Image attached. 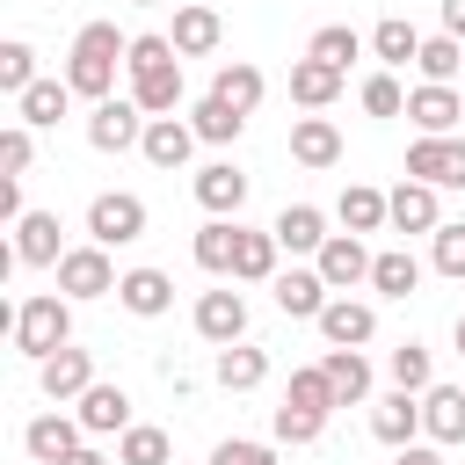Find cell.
<instances>
[{
  "label": "cell",
  "instance_id": "1",
  "mask_svg": "<svg viewBox=\"0 0 465 465\" xmlns=\"http://www.w3.org/2000/svg\"><path fill=\"white\" fill-rule=\"evenodd\" d=\"M124 58H131V36H124L116 22H87V29L73 36V51H65V80H73V94H80V102H109Z\"/></svg>",
  "mask_w": 465,
  "mask_h": 465
},
{
  "label": "cell",
  "instance_id": "2",
  "mask_svg": "<svg viewBox=\"0 0 465 465\" xmlns=\"http://www.w3.org/2000/svg\"><path fill=\"white\" fill-rule=\"evenodd\" d=\"M65 341H73V298H65V291H36V298L15 305V349H22L29 363L58 356Z\"/></svg>",
  "mask_w": 465,
  "mask_h": 465
},
{
  "label": "cell",
  "instance_id": "3",
  "mask_svg": "<svg viewBox=\"0 0 465 465\" xmlns=\"http://www.w3.org/2000/svg\"><path fill=\"white\" fill-rule=\"evenodd\" d=\"M87 240H102V247H131V240H145V196H131V189H102V196L87 203Z\"/></svg>",
  "mask_w": 465,
  "mask_h": 465
},
{
  "label": "cell",
  "instance_id": "4",
  "mask_svg": "<svg viewBox=\"0 0 465 465\" xmlns=\"http://www.w3.org/2000/svg\"><path fill=\"white\" fill-rule=\"evenodd\" d=\"M116 262H109V247L102 240H87V247H65V262H58V291L80 305V298H116Z\"/></svg>",
  "mask_w": 465,
  "mask_h": 465
},
{
  "label": "cell",
  "instance_id": "5",
  "mask_svg": "<svg viewBox=\"0 0 465 465\" xmlns=\"http://www.w3.org/2000/svg\"><path fill=\"white\" fill-rule=\"evenodd\" d=\"M87 145H94V153H131V145H145V109H138L131 94L94 102V109H87Z\"/></svg>",
  "mask_w": 465,
  "mask_h": 465
},
{
  "label": "cell",
  "instance_id": "6",
  "mask_svg": "<svg viewBox=\"0 0 465 465\" xmlns=\"http://www.w3.org/2000/svg\"><path fill=\"white\" fill-rule=\"evenodd\" d=\"M407 116H414L421 138H450V131L465 124V94H458L450 80H421V87L407 94Z\"/></svg>",
  "mask_w": 465,
  "mask_h": 465
},
{
  "label": "cell",
  "instance_id": "7",
  "mask_svg": "<svg viewBox=\"0 0 465 465\" xmlns=\"http://www.w3.org/2000/svg\"><path fill=\"white\" fill-rule=\"evenodd\" d=\"M7 232H15V262H22V269H58V262H65V240H58L65 225H58V211H22Z\"/></svg>",
  "mask_w": 465,
  "mask_h": 465
},
{
  "label": "cell",
  "instance_id": "8",
  "mask_svg": "<svg viewBox=\"0 0 465 465\" xmlns=\"http://www.w3.org/2000/svg\"><path fill=\"white\" fill-rule=\"evenodd\" d=\"M407 174L414 182H436V189H465V138H414L407 145Z\"/></svg>",
  "mask_w": 465,
  "mask_h": 465
},
{
  "label": "cell",
  "instance_id": "9",
  "mask_svg": "<svg viewBox=\"0 0 465 465\" xmlns=\"http://www.w3.org/2000/svg\"><path fill=\"white\" fill-rule=\"evenodd\" d=\"M312 269L327 276V291H356V283H371V247H363V232H327V247L312 254Z\"/></svg>",
  "mask_w": 465,
  "mask_h": 465
},
{
  "label": "cell",
  "instance_id": "10",
  "mask_svg": "<svg viewBox=\"0 0 465 465\" xmlns=\"http://www.w3.org/2000/svg\"><path fill=\"white\" fill-rule=\"evenodd\" d=\"M312 327L327 334V349H363V341L378 334V312H371L363 298H349V291H334V298H327V312H320Z\"/></svg>",
  "mask_w": 465,
  "mask_h": 465
},
{
  "label": "cell",
  "instance_id": "11",
  "mask_svg": "<svg viewBox=\"0 0 465 465\" xmlns=\"http://www.w3.org/2000/svg\"><path fill=\"white\" fill-rule=\"evenodd\" d=\"M36 385H44V400H51V407H65V400H80V392L94 385V356L65 341L58 356H44V363H36Z\"/></svg>",
  "mask_w": 465,
  "mask_h": 465
},
{
  "label": "cell",
  "instance_id": "12",
  "mask_svg": "<svg viewBox=\"0 0 465 465\" xmlns=\"http://www.w3.org/2000/svg\"><path fill=\"white\" fill-rule=\"evenodd\" d=\"M80 443H87L80 414H36V421L22 429V450H29L36 465H65V458H73Z\"/></svg>",
  "mask_w": 465,
  "mask_h": 465
},
{
  "label": "cell",
  "instance_id": "13",
  "mask_svg": "<svg viewBox=\"0 0 465 465\" xmlns=\"http://www.w3.org/2000/svg\"><path fill=\"white\" fill-rule=\"evenodd\" d=\"M116 305H124V312H138V320H160V312L174 305V276H167V269H153V262H138V269H124Z\"/></svg>",
  "mask_w": 465,
  "mask_h": 465
},
{
  "label": "cell",
  "instance_id": "14",
  "mask_svg": "<svg viewBox=\"0 0 465 465\" xmlns=\"http://www.w3.org/2000/svg\"><path fill=\"white\" fill-rule=\"evenodd\" d=\"M269 291H276V312H283V320H320V312H327V298H334L320 269H276V283H269Z\"/></svg>",
  "mask_w": 465,
  "mask_h": 465
},
{
  "label": "cell",
  "instance_id": "15",
  "mask_svg": "<svg viewBox=\"0 0 465 465\" xmlns=\"http://www.w3.org/2000/svg\"><path fill=\"white\" fill-rule=\"evenodd\" d=\"M196 334H203L211 349L247 341V298H240V291H203V298H196Z\"/></svg>",
  "mask_w": 465,
  "mask_h": 465
},
{
  "label": "cell",
  "instance_id": "16",
  "mask_svg": "<svg viewBox=\"0 0 465 465\" xmlns=\"http://www.w3.org/2000/svg\"><path fill=\"white\" fill-rule=\"evenodd\" d=\"M73 414H80V429H87V436H124V429H131V392L94 378V385L73 400Z\"/></svg>",
  "mask_w": 465,
  "mask_h": 465
},
{
  "label": "cell",
  "instance_id": "17",
  "mask_svg": "<svg viewBox=\"0 0 465 465\" xmlns=\"http://www.w3.org/2000/svg\"><path fill=\"white\" fill-rule=\"evenodd\" d=\"M167 36H174V51H182V58H211V51L225 44V22H218V7H203V0H182Z\"/></svg>",
  "mask_w": 465,
  "mask_h": 465
},
{
  "label": "cell",
  "instance_id": "18",
  "mask_svg": "<svg viewBox=\"0 0 465 465\" xmlns=\"http://www.w3.org/2000/svg\"><path fill=\"white\" fill-rule=\"evenodd\" d=\"M196 145H203V138H196L189 116H145V145H138V153H145L153 167H189Z\"/></svg>",
  "mask_w": 465,
  "mask_h": 465
},
{
  "label": "cell",
  "instance_id": "19",
  "mask_svg": "<svg viewBox=\"0 0 465 465\" xmlns=\"http://www.w3.org/2000/svg\"><path fill=\"white\" fill-rule=\"evenodd\" d=\"M196 203L211 211V218H240V203H247V174L232 167V160H211V167H196Z\"/></svg>",
  "mask_w": 465,
  "mask_h": 465
},
{
  "label": "cell",
  "instance_id": "20",
  "mask_svg": "<svg viewBox=\"0 0 465 465\" xmlns=\"http://www.w3.org/2000/svg\"><path fill=\"white\" fill-rule=\"evenodd\" d=\"M371 436H378L385 450L414 443V436H421V392H400V385H392V392L371 407Z\"/></svg>",
  "mask_w": 465,
  "mask_h": 465
},
{
  "label": "cell",
  "instance_id": "21",
  "mask_svg": "<svg viewBox=\"0 0 465 465\" xmlns=\"http://www.w3.org/2000/svg\"><path fill=\"white\" fill-rule=\"evenodd\" d=\"M392 196V232H436L443 225V203H436V182H400V189H385Z\"/></svg>",
  "mask_w": 465,
  "mask_h": 465
},
{
  "label": "cell",
  "instance_id": "22",
  "mask_svg": "<svg viewBox=\"0 0 465 465\" xmlns=\"http://www.w3.org/2000/svg\"><path fill=\"white\" fill-rule=\"evenodd\" d=\"M421 436L429 443H465V385H429L421 392Z\"/></svg>",
  "mask_w": 465,
  "mask_h": 465
},
{
  "label": "cell",
  "instance_id": "23",
  "mask_svg": "<svg viewBox=\"0 0 465 465\" xmlns=\"http://www.w3.org/2000/svg\"><path fill=\"white\" fill-rule=\"evenodd\" d=\"M65 109H73V80H65V73H58V80H36V87L15 94V116H22L29 131H58Z\"/></svg>",
  "mask_w": 465,
  "mask_h": 465
},
{
  "label": "cell",
  "instance_id": "24",
  "mask_svg": "<svg viewBox=\"0 0 465 465\" xmlns=\"http://www.w3.org/2000/svg\"><path fill=\"white\" fill-rule=\"evenodd\" d=\"M269 232L283 240V254H320V247H327V211H320V203H283Z\"/></svg>",
  "mask_w": 465,
  "mask_h": 465
},
{
  "label": "cell",
  "instance_id": "25",
  "mask_svg": "<svg viewBox=\"0 0 465 465\" xmlns=\"http://www.w3.org/2000/svg\"><path fill=\"white\" fill-rule=\"evenodd\" d=\"M189 254H196V269H203V276H232L240 218H203V225H196V240H189Z\"/></svg>",
  "mask_w": 465,
  "mask_h": 465
},
{
  "label": "cell",
  "instance_id": "26",
  "mask_svg": "<svg viewBox=\"0 0 465 465\" xmlns=\"http://www.w3.org/2000/svg\"><path fill=\"white\" fill-rule=\"evenodd\" d=\"M211 94H225L240 116H254V109H262V94H269V73H262V65H247V58H225V65L211 73Z\"/></svg>",
  "mask_w": 465,
  "mask_h": 465
},
{
  "label": "cell",
  "instance_id": "27",
  "mask_svg": "<svg viewBox=\"0 0 465 465\" xmlns=\"http://www.w3.org/2000/svg\"><path fill=\"white\" fill-rule=\"evenodd\" d=\"M334 218H341V232H378V225H392V196L371 189V182H349L341 203H334Z\"/></svg>",
  "mask_w": 465,
  "mask_h": 465
},
{
  "label": "cell",
  "instance_id": "28",
  "mask_svg": "<svg viewBox=\"0 0 465 465\" xmlns=\"http://www.w3.org/2000/svg\"><path fill=\"white\" fill-rule=\"evenodd\" d=\"M320 371H327V385H334L341 407H363V400H371V356H363V349H327Z\"/></svg>",
  "mask_w": 465,
  "mask_h": 465
},
{
  "label": "cell",
  "instance_id": "29",
  "mask_svg": "<svg viewBox=\"0 0 465 465\" xmlns=\"http://www.w3.org/2000/svg\"><path fill=\"white\" fill-rule=\"evenodd\" d=\"M131 102L145 116H174L182 109V58L174 65H153V73H131Z\"/></svg>",
  "mask_w": 465,
  "mask_h": 465
},
{
  "label": "cell",
  "instance_id": "30",
  "mask_svg": "<svg viewBox=\"0 0 465 465\" xmlns=\"http://www.w3.org/2000/svg\"><path fill=\"white\" fill-rule=\"evenodd\" d=\"M334 94H341V65H327V58L305 51V58L291 65V102H298V109H327Z\"/></svg>",
  "mask_w": 465,
  "mask_h": 465
},
{
  "label": "cell",
  "instance_id": "31",
  "mask_svg": "<svg viewBox=\"0 0 465 465\" xmlns=\"http://www.w3.org/2000/svg\"><path fill=\"white\" fill-rule=\"evenodd\" d=\"M291 160H298V167H334V160H341V131H334L327 116H298V124H291Z\"/></svg>",
  "mask_w": 465,
  "mask_h": 465
},
{
  "label": "cell",
  "instance_id": "32",
  "mask_svg": "<svg viewBox=\"0 0 465 465\" xmlns=\"http://www.w3.org/2000/svg\"><path fill=\"white\" fill-rule=\"evenodd\" d=\"M211 371H218V385H225V392H254V385L269 378V349H254V341H225Z\"/></svg>",
  "mask_w": 465,
  "mask_h": 465
},
{
  "label": "cell",
  "instance_id": "33",
  "mask_svg": "<svg viewBox=\"0 0 465 465\" xmlns=\"http://www.w3.org/2000/svg\"><path fill=\"white\" fill-rule=\"evenodd\" d=\"M276 254H283V240H276V232H247V225H240L232 283H276Z\"/></svg>",
  "mask_w": 465,
  "mask_h": 465
},
{
  "label": "cell",
  "instance_id": "34",
  "mask_svg": "<svg viewBox=\"0 0 465 465\" xmlns=\"http://www.w3.org/2000/svg\"><path fill=\"white\" fill-rule=\"evenodd\" d=\"M371 291H378V298H414V291H421V262H414L407 247L371 254Z\"/></svg>",
  "mask_w": 465,
  "mask_h": 465
},
{
  "label": "cell",
  "instance_id": "35",
  "mask_svg": "<svg viewBox=\"0 0 465 465\" xmlns=\"http://www.w3.org/2000/svg\"><path fill=\"white\" fill-rule=\"evenodd\" d=\"M414 51H421V29H414L407 15H385V22L371 29V58H378V65L400 73V65H414Z\"/></svg>",
  "mask_w": 465,
  "mask_h": 465
},
{
  "label": "cell",
  "instance_id": "36",
  "mask_svg": "<svg viewBox=\"0 0 465 465\" xmlns=\"http://www.w3.org/2000/svg\"><path fill=\"white\" fill-rule=\"evenodd\" d=\"M189 124H196V138H203V145H232V138L247 131V116H240L225 94H203V102L189 109Z\"/></svg>",
  "mask_w": 465,
  "mask_h": 465
},
{
  "label": "cell",
  "instance_id": "37",
  "mask_svg": "<svg viewBox=\"0 0 465 465\" xmlns=\"http://www.w3.org/2000/svg\"><path fill=\"white\" fill-rule=\"evenodd\" d=\"M414 73H421V80H458V73H465V36H450V29L421 36V51H414Z\"/></svg>",
  "mask_w": 465,
  "mask_h": 465
},
{
  "label": "cell",
  "instance_id": "38",
  "mask_svg": "<svg viewBox=\"0 0 465 465\" xmlns=\"http://www.w3.org/2000/svg\"><path fill=\"white\" fill-rule=\"evenodd\" d=\"M167 458H174V436L153 429V421H131L116 436V465H167Z\"/></svg>",
  "mask_w": 465,
  "mask_h": 465
},
{
  "label": "cell",
  "instance_id": "39",
  "mask_svg": "<svg viewBox=\"0 0 465 465\" xmlns=\"http://www.w3.org/2000/svg\"><path fill=\"white\" fill-rule=\"evenodd\" d=\"M385 378H392L400 392H429V385H436V363H429L421 341H400V349H385Z\"/></svg>",
  "mask_w": 465,
  "mask_h": 465
},
{
  "label": "cell",
  "instance_id": "40",
  "mask_svg": "<svg viewBox=\"0 0 465 465\" xmlns=\"http://www.w3.org/2000/svg\"><path fill=\"white\" fill-rule=\"evenodd\" d=\"M363 44H371V36H356V29H349V22H327V29H312V44H305V51H312V58H327V65H341V73H349V58H363Z\"/></svg>",
  "mask_w": 465,
  "mask_h": 465
},
{
  "label": "cell",
  "instance_id": "41",
  "mask_svg": "<svg viewBox=\"0 0 465 465\" xmlns=\"http://www.w3.org/2000/svg\"><path fill=\"white\" fill-rule=\"evenodd\" d=\"M0 87H7V94L36 87V44H29V36H7V44H0Z\"/></svg>",
  "mask_w": 465,
  "mask_h": 465
},
{
  "label": "cell",
  "instance_id": "42",
  "mask_svg": "<svg viewBox=\"0 0 465 465\" xmlns=\"http://www.w3.org/2000/svg\"><path fill=\"white\" fill-rule=\"evenodd\" d=\"M283 400H291V407H320V414H334V407H341L320 363H305V371H291V385H283Z\"/></svg>",
  "mask_w": 465,
  "mask_h": 465
},
{
  "label": "cell",
  "instance_id": "43",
  "mask_svg": "<svg viewBox=\"0 0 465 465\" xmlns=\"http://www.w3.org/2000/svg\"><path fill=\"white\" fill-rule=\"evenodd\" d=\"M269 429H276V443H291V450H298V443H320V429H327V414H320V407H291V400H283Z\"/></svg>",
  "mask_w": 465,
  "mask_h": 465
},
{
  "label": "cell",
  "instance_id": "44",
  "mask_svg": "<svg viewBox=\"0 0 465 465\" xmlns=\"http://www.w3.org/2000/svg\"><path fill=\"white\" fill-rule=\"evenodd\" d=\"M356 94H363V109H371V116H407V87L392 80V65H378Z\"/></svg>",
  "mask_w": 465,
  "mask_h": 465
},
{
  "label": "cell",
  "instance_id": "45",
  "mask_svg": "<svg viewBox=\"0 0 465 465\" xmlns=\"http://www.w3.org/2000/svg\"><path fill=\"white\" fill-rule=\"evenodd\" d=\"M429 262H436V276L465 283V225H436L429 232Z\"/></svg>",
  "mask_w": 465,
  "mask_h": 465
},
{
  "label": "cell",
  "instance_id": "46",
  "mask_svg": "<svg viewBox=\"0 0 465 465\" xmlns=\"http://www.w3.org/2000/svg\"><path fill=\"white\" fill-rule=\"evenodd\" d=\"M29 160H36V138H29V124L15 116V124L0 131V167H7V174H29Z\"/></svg>",
  "mask_w": 465,
  "mask_h": 465
},
{
  "label": "cell",
  "instance_id": "47",
  "mask_svg": "<svg viewBox=\"0 0 465 465\" xmlns=\"http://www.w3.org/2000/svg\"><path fill=\"white\" fill-rule=\"evenodd\" d=\"M211 465H276V443H254V436H225L211 450Z\"/></svg>",
  "mask_w": 465,
  "mask_h": 465
},
{
  "label": "cell",
  "instance_id": "48",
  "mask_svg": "<svg viewBox=\"0 0 465 465\" xmlns=\"http://www.w3.org/2000/svg\"><path fill=\"white\" fill-rule=\"evenodd\" d=\"M392 465H443V443H421V436H414V443L392 450Z\"/></svg>",
  "mask_w": 465,
  "mask_h": 465
},
{
  "label": "cell",
  "instance_id": "49",
  "mask_svg": "<svg viewBox=\"0 0 465 465\" xmlns=\"http://www.w3.org/2000/svg\"><path fill=\"white\" fill-rule=\"evenodd\" d=\"M22 211H29V203H22V174H0V218L15 225Z\"/></svg>",
  "mask_w": 465,
  "mask_h": 465
},
{
  "label": "cell",
  "instance_id": "50",
  "mask_svg": "<svg viewBox=\"0 0 465 465\" xmlns=\"http://www.w3.org/2000/svg\"><path fill=\"white\" fill-rule=\"evenodd\" d=\"M443 29H450V36H465V0H443Z\"/></svg>",
  "mask_w": 465,
  "mask_h": 465
},
{
  "label": "cell",
  "instance_id": "51",
  "mask_svg": "<svg viewBox=\"0 0 465 465\" xmlns=\"http://www.w3.org/2000/svg\"><path fill=\"white\" fill-rule=\"evenodd\" d=\"M65 465H109V458H102V450H94V443H80V450H73V458H65Z\"/></svg>",
  "mask_w": 465,
  "mask_h": 465
},
{
  "label": "cell",
  "instance_id": "52",
  "mask_svg": "<svg viewBox=\"0 0 465 465\" xmlns=\"http://www.w3.org/2000/svg\"><path fill=\"white\" fill-rule=\"evenodd\" d=\"M450 341H458V356H465V312H458V327H450Z\"/></svg>",
  "mask_w": 465,
  "mask_h": 465
},
{
  "label": "cell",
  "instance_id": "53",
  "mask_svg": "<svg viewBox=\"0 0 465 465\" xmlns=\"http://www.w3.org/2000/svg\"><path fill=\"white\" fill-rule=\"evenodd\" d=\"M131 7H160V0H131Z\"/></svg>",
  "mask_w": 465,
  "mask_h": 465
}]
</instances>
